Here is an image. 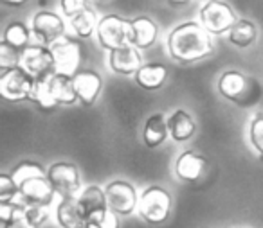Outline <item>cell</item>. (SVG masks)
I'll list each match as a JSON object with an SVG mask.
<instances>
[{
	"instance_id": "obj_1",
	"label": "cell",
	"mask_w": 263,
	"mask_h": 228,
	"mask_svg": "<svg viewBox=\"0 0 263 228\" xmlns=\"http://www.w3.org/2000/svg\"><path fill=\"white\" fill-rule=\"evenodd\" d=\"M166 47L175 61L195 63L213 54L215 42L200 22H182L170 31Z\"/></svg>"
},
{
	"instance_id": "obj_2",
	"label": "cell",
	"mask_w": 263,
	"mask_h": 228,
	"mask_svg": "<svg viewBox=\"0 0 263 228\" xmlns=\"http://www.w3.org/2000/svg\"><path fill=\"white\" fill-rule=\"evenodd\" d=\"M218 94L240 108H251L261 101L263 87L256 77L240 70H226L218 77Z\"/></svg>"
},
{
	"instance_id": "obj_3",
	"label": "cell",
	"mask_w": 263,
	"mask_h": 228,
	"mask_svg": "<svg viewBox=\"0 0 263 228\" xmlns=\"http://www.w3.org/2000/svg\"><path fill=\"white\" fill-rule=\"evenodd\" d=\"M34 85L36 79L20 65L4 67L0 72V95L6 101L16 102L31 99Z\"/></svg>"
},
{
	"instance_id": "obj_4",
	"label": "cell",
	"mask_w": 263,
	"mask_h": 228,
	"mask_svg": "<svg viewBox=\"0 0 263 228\" xmlns=\"http://www.w3.org/2000/svg\"><path fill=\"white\" fill-rule=\"evenodd\" d=\"M96 36L103 49L116 51L126 47L132 40V20H126L119 15H105L99 18Z\"/></svg>"
},
{
	"instance_id": "obj_5",
	"label": "cell",
	"mask_w": 263,
	"mask_h": 228,
	"mask_svg": "<svg viewBox=\"0 0 263 228\" xmlns=\"http://www.w3.org/2000/svg\"><path fill=\"white\" fill-rule=\"evenodd\" d=\"M198 22L213 36L227 34L231 27L238 22L236 13L223 0H205V4L198 11Z\"/></svg>"
},
{
	"instance_id": "obj_6",
	"label": "cell",
	"mask_w": 263,
	"mask_h": 228,
	"mask_svg": "<svg viewBox=\"0 0 263 228\" xmlns=\"http://www.w3.org/2000/svg\"><path fill=\"white\" fill-rule=\"evenodd\" d=\"M137 210L146 223L161 224L168 219L170 212H172V196L166 189L159 187V185H152L143 191Z\"/></svg>"
},
{
	"instance_id": "obj_7",
	"label": "cell",
	"mask_w": 263,
	"mask_h": 228,
	"mask_svg": "<svg viewBox=\"0 0 263 228\" xmlns=\"http://www.w3.org/2000/svg\"><path fill=\"white\" fill-rule=\"evenodd\" d=\"M31 29H33V38L36 40V44L47 45V47H52L56 42L67 36V24L63 16L49 9H40L38 13H34L31 20Z\"/></svg>"
},
{
	"instance_id": "obj_8",
	"label": "cell",
	"mask_w": 263,
	"mask_h": 228,
	"mask_svg": "<svg viewBox=\"0 0 263 228\" xmlns=\"http://www.w3.org/2000/svg\"><path fill=\"white\" fill-rule=\"evenodd\" d=\"M20 67L27 70L34 79H45L56 72L52 49L42 44H31L20 52Z\"/></svg>"
},
{
	"instance_id": "obj_9",
	"label": "cell",
	"mask_w": 263,
	"mask_h": 228,
	"mask_svg": "<svg viewBox=\"0 0 263 228\" xmlns=\"http://www.w3.org/2000/svg\"><path fill=\"white\" fill-rule=\"evenodd\" d=\"M52 54L56 61V72L70 74L81 69V59H83L85 47L80 38L76 36H63L52 45Z\"/></svg>"
},
{
	"instance_id": "obj_10",
	"label": "cell",
	"mask_w": 263,
	"mask_h": 228,
	"mask_svg": "<svg viewBox=\"0 0 263 228\" xmlns=\"http://www.w3.org/2000/svg\"><path fill=\"white\" fill-rule=\"evenodd\" d=\"M105 196L110 210H114L117 216H128L139 205V196H137L136 187L124 180L110 181L105 187Z\"/></svg>"
},
{
	"instance_id": "obj_11",
	"label": "cell",
	"mask_w": 263,
	"mask_h": 228,
	"mask_svg": "<svg viewBox=\"0 0 263 228\" xmlns=\"http://www.w3.org/2000/svg\"><path fill=\"white\" fill-rule=\"evenodd\" d=\"M47 180L54 187L56 194L67 198V196H76L81 187L80 171L72 162H56L47 169Z\"/></svg>"
},
{
	"instance_id": "obj_12",
	"label": "cell",
	"mask_w": 263,
	"mask_h": 228,
	"mask_svg": "<svg viewBox=\"0 0 263 228\" xmlns=\"http://www.w3.org/2000/svg\"><path fill=\"white\" fill-rule=\"evenodd\" d=\"M18 187H20L18 198L22 199V203H26V205L49 206L54 201L56 191L51 185V181L47 180V176L29 178V180L22 181Z\"/></svg>"
},
{
	"instance_id": "obj_13",
	"label": "cell",
	"mask_w": 263,
	"mask_h": 228,
	"mask_svg": "<svg viewBox=\"0 0 263 228\" xmlns=\"http://www.w3.org/2000/svg\"><path fill=\"white\" fill-rule=\"evenodd\" d=\"M74 87L78 92V99L83 106H92L98 101L103 90V77L94 69H80L72 74Z\"/></svg>"
},
{
	"instance_id": "obj_14",
	"label": "cell",
	"mask_w": 263,
	"mask_h": 228,
	"mask_svg": "<svg viewBox=\"0 0 263 228\" xmlns=\"http://www.w3.org/2000/svg\"><path fill=\"white\" fill-rule=\"evenodd\" d=\"M108 65L116 74L121 76H136L137 70L144 65L141 51L134 45L116 49L108 52Z\"/></svg>"
},
{
	"instance_id": "obj_15",
	"label": "cell",
	"mask_w": 263,
	"mask_h": 228,
	"mask_svg": "<svg viewBox=\"0 0 263 228\" xmlns=\"http://www.w3.org/2000/svg\"><path fill=\"white\" fill-rule=\"evenodd\" d=\"M205 171V158L197 151H182L175 160V174L186 183H197Z\"/></svg>"
},
{
	"instance_id": "obj_16",
	"label": "cell",
	"mask_w": 263,
	"mask_h": 228,
	"mask_svg": "<svg viewBox=\"0 0 263 228\" xmlns=\"http://www.w3.org/2000/svg\"><path fill=\"white\" fill-rule=\"evenodd\" d=\"M159 38V27L150 16H136L132 20V40L130 45L137 47L139 51L154 47Z\"/></svg>"
},
{
	"instance_id": "obj_17",
	"label": "cell",
	"mask_w": 263,
	"mask_h": 228,
	"mask_svg": "<svg viewBox=\"0 0 263 228\" xmlns=\"http://www.w3.org/2000/svg\"><path fill=\"white\" fill-rule=\"evenodd\" d=\"M78 205H80V212L83 219L88 221L94 214L108 209L105 189L98 187V185H87L78 196Z\"/></svg>"
},
{
	"instance_id": "obj_18",
	"label": "cell",
	"mask_w": 263,
	"mask_h": 228,
	"mask_svg": "<svg viewBox=\"0 0 263 228\" xmlns=\"http://www.w3.org/2000/svg\"><path fill=\"white\" fill-rule=\"evenodd\" d=\"M168 69L166 65L159 61H152V63H144L137 74L134 76L136 83L139 85L144 90H159V88L164 87V83L168 81Z\"/></svg>"
},
{
	"instance_id": "obj_19",
	"label": "cell",
	"mask_w": 263,
	"mask_h": 228,
	"mask_svg": "<svg viewBox=\"0 0 263 228\" xmlns=\"http://www.w3.org/2000/svg\"><path fill=\"white\" fill-rule=\"evenodd\" d=\"M170 135L168 130V119L162 113H152L143 126V142L146 148L154 149L164 144Z\"/></svg>"
},
{
	"instance_id": "obj_20",
	"label": "cell",
	"mask_w": 263,
	"mask_h": 228,
	"mask_svg": "<svg viewBox=\"0 0 263 228\" xmlns=\"http://www.w3.org/2000/svg\"><path fill=\"white\" fill-rule=\"evenodd\" d=\"M31 38H33V29L24 22H20V20H15V22H9L8 27L4 29L2 45H6L8 49L20 54L24 49H27L31 45Z\"/></svg>"
},
{
	"instance_id": "obj_21",
	"label": "cell",
	"mask_w": 263,
	"mask_h": 228,
	"mask_svg": "<svg viewBox=\"0 0 263 228\" xmlns=\"http://www.w3.org/2000/svg\"><path fill=\"white\" fill-rule=\"evenodd\" d=\"M168 130L175 142H187L197 131V124L186 110H175L168 117Z\"/></svg>"
},
{
	"instance_id": "obj_22",
	"label": "cell",
	"mask_w": 263,
	"mask_h": 228,
	"mask_svg": "<svg viewBox=\"0 0 263 228\" xmlns=\"http://www.w3.org/2000/svg\"><path fill=\"white\" fill-rule=\"evenodd\" d=\"M49 83H51V90L54 94L58 105L70 106L76 101H80L78 99L76 87H74V79L70 74L54 72L52 76H49Z\"/></svg>"
},
{
	"instance_id": "obj_23",
	"label": "cell",
	"mask_w": 263,
	"mask_h": 228,
	"mask_svg": "<svg viewBox=\"0 0 263 228\" xmlns=\"http://www.w3.org/2000/svg\"><path fill=\"white\" fill-rule=\"evenodd\" d=\"M56 219L62 228H78L85 223L76 196L62 198V201L58 203V209H56Z\"/></svg>"
},
{
	"instance_id": "obj_24",
	"label": "cell",
	"mask_w": 263,
	"mask_h": 228,
	"mask_svg": "<svg viewBox=\"0 0 263 228\" xmlns=\"http://www.w3.org/2000/svg\"><path fill=\"white\" fill-rule=\"evenodd\" d=\"M256 38H258V29H256L254 22L247 18H240L227 33V42L238 49L251 47L256 42Z\"/></svg>"
},
{
	"instance_id": "obj_25",
	"label": "cell",
	"mask_w": 263,
	"mask_h": 228,
	"mask_svg": "<svg viewBox=\"0 0 263 228\" xmlns=\"http://www.w3.org/2000/svg\"><path fill=\"white\" fill-rule=\"evenodd\" d=\"M98 24L99 18L92 8H87L80 15H76L74 18L69 20V26L72 27L74 36L80 38V40H88L96 33V29H98Z\"/></svg>"
},
{
	"instance_id": "obj_26",
	"label": "cell",
	"mask_w": 263,
	"mask_h": 228,
	"mask_svg": "<svg viewBox=\"0 0 263 228\" xmlns=\"http://www.w3.org/2000/svg\"><path fill=\"white\" fill-rule=\"evenodd\" d=\"M34 105L38 106V110L44 113H51L58 108V101H56L54 94L51 90V83H49V77L45 79H36V85H34V90L31 94V99Z\"/></svg>"
},
{
	"instance_id": "obj_27",
	"label": "cell",
	"mask_w": 263,
	"mask_h": 228,
	"mask_svg": "<svg viewBox=\"0 0 263 228\" xmlns=\"http://www.w3.org/2000/svg\"><path fill=\"white\" fill-rule=\"evenodd\" d=\"M47 171L36 162H31V160H26V162H20L18 165L13 167L11 171V176L16 183H22V181L29 180V178H34V176H45Z\"/></svg>"
},
{
	"instance_id": "obj_28",
	"label": "cell",
	"mask_w": 263,
	"mask_h": 228,
	"mask_svg": "<svg viewBox=\"0 0 263 228\" xmlns=\"http://www.w3.org/2000/svg\"><path fill=\"white\" fill-rule=\"evenodd\" d=\"M26 203H18L15 199H11V201H0V219H2V224H8L11 221L26 216Z\"/></svg>"
},
{
	"instance_id": "obj_29",
	"label": "cell",
	"mask_w": 263,
	"mask_h": 228,
	"mask_svg": "<svg viewBox=\"0 0 263 228\" xmlns=\"http://www.w3.org/2000/svg\"><path fill=\"white\" fill-rule=\"evenodd\" d=\"M249 142L263 158V113H256L249 122Z\"/></svg>"
},
{
	"instance_id": "obj_30",
	"label": "cell",
	"mask_w": 263,
	"mask_h": 228,
	"mask_svg": "<svg viewBox=\"0 0 263 228\" xmlns=\"http://www.w3.org/2000/svg\"><path fill=\"white\" fill-rule=\"evenodd\" d=\"M16 196H20V187L11 174H0V201H11Z\"/></svg>"
},
{
	"instance_id": "obj_31",
	"label": "cell",
	"mask_w": 263,
	"mask_h": 228,
	"mask_svg": "<svg viewBox=\"0 0 263 228\" xmlns=\"http://www.w3.org/2000/svg\"><path fill=\"white\" fill-rule=\"evenodd\" d=\"M87 8H90L88 0H60V11H62V15L67 20L74 18V16L80 15Z\"/></svg>"
},
{
	"instance_id": "obj_32",
	"label": "cell",
	"mask_w": 263,
	"mask_h": 228,
	"mask_svg": "<svg viewBox=\"0 0 263 228\" xmlns=\"http://www.w3.org/2000/svg\"><path fill=\"white\" fill-rule=\"evenodd\" d=\"M88 221L99 224L101 228H119V219H117V214L114 212V210H110V206H108V209H105V210H101V212L94 214V216H92Z\"/></svg>"
},
{
	"instance_id": "obj_33",
	"label": "cell",
	"mask_w": 263,
	"mask_h": 228,
	"mask_svg": "<svg viewBox=\"0 0 263 228\" xmlns=\"http://www.w3.org/2000/svg\"><path fill=\"white\" fill-rule=\"evenodd\" d=\"M26 217L31 224L34 226H42L45 221L49 219V212L47 206H40V205H27L26 206Z\"/></svg>"
},
{
	"instance_id": "obj_34",
	"label": "cell",
	"mask_w": 263,
	"mask_h": 228,
	"mask_svg": "<svg viewBox=\"0 0 263 228\" xmlns=\"http://www.w3.org/2000/svg\"><path fill=\"white\" fill-rule=\"evenodd\" d=\"M2 228H38V226L31 224L26 217H20V219H15V221H11V223H8V224H2Z\"/></svg>"
},
{
	"instance_id": "obj_35",
	"label": "cell",
	"mask_w": 263,
	"mask_h": 228,
	"mask_svg": "<svg viewBox=\"0 0 263 228\" xmlns=\"http://www.w3.org/2000/svg\"><path fill=\"white\" fill-rule=\"evenodd\" d=\"M2 2L8 6H22V4H26L27 0H2Z\"/></svg>"
},
{
	"instance_id": "obj_36",
	"label": "cell",
	"mask_w": 263,
	"mask_h": 228,
	"mask_svg": "<svg viewBox=\"0 0 263 228\" xmlns=\"http://www.w3.org/2000/svg\"><path fill=\"white\" fill-rule=\"evenodd\" d=\"M78 228H101L99 224H96V223H92V221H85L83 224H80Z\"/></svg>"
},
{
	"instance_id": "obj_37",
	"label": "cell",
	"mask_w": 263,
	"mask_h": 228,
	"mask_svg": "<svg viewBox=\"0 0 263 228\" xmlns=\"http://www.w3.org/2000/svg\"><path fill=\"white\" fill-rule=\"evenodd\" d=\"M168 2H172V4H186L190 0H168Z\"/></svg>"
}]
</instances>
